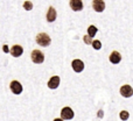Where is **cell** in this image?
I'll use <instances>...</instances> for the list:
<instances>
[{"label": "cell", "mask_w": 133, "mask_h": 121, "mask_svg": "<svg viewBox=\"0 0 133 121\" xmlns=\"http://www.w3.org/2000/svg\"><path fill=\"white\" fill-rule=\"evenodd\" d=\"M74 111L71 110L70 107H63V110L61 111V117H62L63 120H71L74 118Z\"/></svg>", "instance_id": "3"}, {"label": "cell", "mask_w": 133, "mask_h": 121, "mask_svg": "<svg viewBox=\"0 0 133 121\" xmlns=\"http://www.w3.org/2000/svg\"><path fill=\"white\" fill-rule=\"evenodd\" d=\"M32 61L35 64H41L44 61V55L42 54V51L40 50H33L32 51Z\"/></svg>", "instance_id": "2"}, {"label": "cell", "mask_w": 133, "mask_h": 121, "mask_svg": "<svg viewBox=\"0 0 133 121\" xmlns=\"http://www.w3.org/2000/svg\"><path fill=\"white\" fill-rule=\"evenodd\" d=\"M119 117H120V119H122V120L126 121L130 118V113L127 112V111H122V112H120V114H119Z\"/></svg>", "instance_id": "14"}, {"label": "cell", "mask_w": 133, "mask_h": 121, "mask_svg": "<svg viewBox=\"0 0 133 121\" xmlns=\"http://www.w3.org/2000/svg\"><path fill=\"white\" fill-rule=\"evenodd\" d=\"M92 37L91 36H89V35H85V36L84 37H83V40H84V42H85V43H87V44H91L92 43Z\"/></svg>", "instance_id": "17"}, {"label": "cell", "mask_w": 133, "mask_h": 121, "mask_svg": "<svg viewBox=\"0 0 133 121\" xmlns=\"http://www.w3.org/2000/svg\"><path fill=\"white\" fill-rule=\"evenodd\" d=\"M50 42H51L50 37L46 33H39L36 35V43L40 44L41 47H48L50 44Z\"/></svg>", "instance_id": "1"}, {"label": "cell", "mask_w": 133, "mask_h": 121, "mask_svg": "<svg viewBox=\"0 0 133 121\" xmlns=\"http://www.w3.org/2000/svg\"><path fill=\"white\" fill-rule=\"evenodd\" d=\"M97 32H98V29H97V27H95V26H90V27L88 28V35L91 37H95Z\"/></svg>", "instance_id": "13"}, {"label": "cell", "mask_w": 133, "mask_h": 121, "mask_svg": "<svg viewBox=\"0 0 133 121\" xmlns=\"http://www.w3.org/2000/svg\"><path fill=\"white\" fill-rule=\"evenodd\" d=\"M71 66H72L75 72H82L84 70V63L81 60H74L72 63H71Z\"/></svg>", "instance_id": "6"}, {"label": "cell", "mask_w": 133, "mask_h": 121, "mask_svg": "<svg viewBox=\"0 0 133 121\" xmlns=\"http://www.w3.org/2000/svg\"><path fill=\"white\" fill-rule=\"evenodd\" d=\"M23 8H25L26 11H30V9L33 8V4L30 1H25V4H23Z\"/></svg>", "instance_id": "16"}, {"label": "cell", "mask_w": 133, "mask_h": 121, "mask_svg": "<svg viewBox=\"0 0 133 121\" xmlns=\"http://www.w3.org/2000/svg\"><path fill=\"white\" fill-rule=\"evenodd\" d=\"M54 121H63V119H55Z\"/></svg>", "instance_id": "19"}, {"label": "cell", "mask_w": 133, "mask_h": 121, "mask_svg": "<svg viewBox=\"0 0 133 121\" xmlns=\"http://www.w3.org/2000/svg\"><path fill=\"white\" fill-rule=\"evenodd\" d=\"M92 7L96 12L101 13L105 9V2H104V0H94L92 1Z\"/></svg>", "instance_id": "7"}, {"label": "cell", "mask_w": 133, "mask_h": 121, "mask_svg": "<svg viewBox=\"0 0 133 121\" xmlns=\"http://www.w3.org/2000/svg\"><path fill=\"white\" fill-rule=\"evenodd\" d=\"M92 47H94L96 50H99V49L102 48V42L98 41V40H95V41H92Z\"/></svg>", "instance_id": "15"}, {"label": "cell", "mask_w": 133, "mask_h": 121, "mask_svg": "<svg viewBox=\"0 0 133 121\" xmlns=\"http://www.w3.org/2000/svg\"><path fill=\"white\" fill-rule=\"evenodd\" d=\"M122 61V55H120V53H118V51H112L110 55V62L112 64H118L119 62Z\"/></svg>", "instance_id": "12"}, {"label": "cell", "mask_w": 133, "mask_h": 121, "mask_svg": "<svg viewBox=\"0 0 133 121\" xmlns=\"http://www.w3.org/2000/svg\"><path fill=\"white\" fill-rule=\"evenodd\" d=\"M9 87H11V91L13 92L14 94H20L21 92H22V85H21L18 80H13V82L11 83V85H9Z\"/></svg>", "instance_id": "5"}, {"label": "cell", "mask_w": 133, "mask_h": 121, "mask_svg": "<svg viewBox=\"0 0 133 121\" xmlns=\"http://www.w3.org/2000/svg\"><path fill=\"white\" fill-rule=\"evenodd\" d=\"M120 94L125 98H130V97L133 96V89L130 85H123L120 87Z\"/></svg>", "instance_id": "4"}, {"label": "cell", "mask_w": 133, "mask_h": 121, "mask_svg": "<svg viewBox=\"0 0 133 121\" xmlns=\"http://www.w3.org/2000/svg\"><path fill=\"white\" fill-rule=\"evenodd\" d=\"M9 51H11V55L13 57H20L23 53V48L21 46H13Z\"/></svg>", "instance_id": "10"}, {"label": "cell", "mask_w": 133, "mask_h": 121, "mask_svg": "<svg viewBox=\"0 0 133 121\" xmlns=\"http://www.w3.org/2000/svg\"><path fill=\"white\" fill-rule=\"evenodd\" d=\"M58 85H60V77L58 76H53L48 82V87L51 90H55L58 87Z\"/></svg>", "instance_id": "9"}, {"label": "cell", "mask_w": 133, "mask_h": 121, "mask_svg": "<svg viewBox=\"0 0 133 121\" xmlns=\"http://www.w3.org/2000/svg\"><path fill=\"white\" fill-rule=\"evenodd\" d=\"M70 7L72 11L79 12L83 9V1L82 0H70Z\"/></svg>", "instance_id": "8"}, {"label": "cell", "mask_w": 133, "mask_h": 121, "mask_svg": "<svg viewBox=\"0 0 133 121\" xmlns=\"http://www.w3.org/2000/svg\"><path fill=\"white\" fill-rule=\"evenodd\" d=\"M4 50H5V53H8V49H7V46H5V47H4Z\"/></svg>", "instance_id": "18"}, {"label": "cell", "mask_w": 133, "mask_h": 121, "mask_svg": "<svg viewBox=\"0 0 133 121\" xmlns=\"http://www.w3.org/2000/svg\"><path fill=\"white\" fill-rule=\"evenodd\" d=\"M56 16H57V14H56L55 8L54 7H49L48 13H47V21L48 22H54L56 20Z\"/></svg>", "instance_id": "11"}]
</instances>
